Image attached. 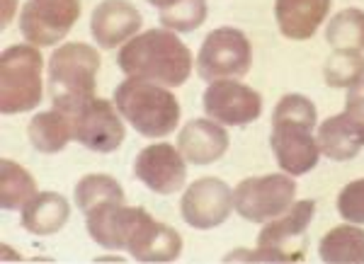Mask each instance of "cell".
Masks as SVG:
<instances>
[{
  "label": "cell",
  "instance_id": "1",
  "mask_svg": "<svg viewBox=\"0 0 364 264\" xmlns=\"http://www.w3.org/2000/svg\"><path fill=\"white\" fill-rule=\"evenodd\" d=\"M117 63L129 78L180 87L192 73V51L170 29H149L122 46Z\"/></svg>",
  "mask_w": 364,
  "mask_h": 264
},
{
  "label": "cell",
  "instance_id": "2",
  "mask_svg": "<svg viewBox=\"0 0 364 264\" xmlns=\"http://www.w3.org/2000/svg\"><path fill=\"white\" fill-rule=\"evenodd\" d=\"M100 54L90 44H63L49 58V95L54 109L73 116L95 97Z\"/></svg>",
  "mask_w": 364,
  "mask_h": 264
},
{
  "label": "cell",
  "instance_id": "3",
  "mask_svg": "<svg viewBox=\"0 0 364 264\" xmlns=\"http://www.w3.org/2000/svg\"><path fill=\"white\" fill-rule=\"evenodd\" d=\"M114 104L122 119H127L146 138H163L180 124L178 97L168 87L149 80H124L114 90Z\"/></svg>",
  "mask_w": 364,
  "mask_h": 264
},
{
  "label": "cell",
  "instance_id": "4",
  "mask_svg": "<svg viewBox=\"0 0 364 264\" xmlns=\"http://www.w3.org/2000/svg\"><path fill=\"white\" fill-rule=\"evenodd\" d=\"M316 214V202L304 199L294 202L277 219L267 221L257 236L255 252H233L226 262L250 260V262H299L309 248V226Z\"/></svg>",
  "mask_w": 364,
  "mask_h": 264
},
{
  "label": "cell",
  "instance_id": "5",
  "mask_svg": "<svg viewBox=\"0 0 364 264\" xmlns=\"http://www.w3.org/2000/svg\"><path fill=\"white\" fill-rule=\"evenodd\" d=\"M44 58L34 44L8 46L0 56V111L22 114L42 102Z\"/></svg>",
  "mask_w": 364,
  "mask_h": 264
},
{
  "label": "cell",
  "instance_id": "6",
  "mask_svg": "<svg viewBox=\"0 0 364 264\" xmlns=\"http://www.w3.org/2000/svg\"><path fill=\"white\" fill-rule=\"evenodd\" d=\"M252 66V46L240 29L219 27L209 32L197 56V73L202 80L243 78Z\"/></svg>",
  "mask_w": 364,
  "mask_h": 264
},
{
  "label": "cell",
  "instance_id": "7",
  "mask_svg": "<svg viewBox=\"0 0 364 264\" xmlns=\"http://www.w3.org/2000/svg\"><path fill=\"white\" fill-rule=\"evenodd\" d=\"M296 182L291 175H265V177L243 180L233 189V207L238 216L250 223H267L284 214L294 204Z\"/></svg>",
  "mask_w": 364,
  "mask_h": 264
},
{
  "label": "cell",
  "instance_id": "8",
  "mask_svg": "<svg viewBox=\"0 0 364 264\" xmlns=\"http://www.w3.org/2000/svg\"><path fill=\"white\" fill-rule=\"evenodd\" d=\"M80 0H27L20 15V32L34 46H54L80 17Z\"/></svg>",
  "mask_w": 364,
  "mask_h": 264
},
{
  "label": "cell",
  "instance_id": "9",
  "mask_svg": "<svg viewBox=\"0 0 364 264\" xmlns=\"http://www.w3.org/2000/svg\"><path fill=\"white\" fill-rule=\"evenodd\" d=\"M316 124L299 119H279L272 116V133H269V145L277 158L282 172L299 177V175L311 172L318 165L321 148L318 141L311 136Z\"/></svg>",
  "mask_w": 364,
  "mask_h": 264
},
{
  "label": "cell",
  "instance_id": "10",
  "mask_svg": "<svg viewBox=\"0 0 364 264\" xmlns=\"http://www.w3.org/2000/svg\"><path fill=\"white\" fill-rule=\"evenodd\" d=\"M124 250L136 262H175L182 252V238L173 226L156 221L146 209L134 207Z\"/></svg>",
  "mask_w": 364,
  "mask_h": 264
},
{
  "label": "cell",
  "instance_id": "11",
  "mask_svg": "<svg viewBox=\"0 0 364 264\" xmlns=\"http://www.w3.org/2000/svg\"><path fill=\"white\" fill-rule=\"evenodd\" d=\"M202 107L209 119L226 126H245L260 119L262 97L238 80H214L202 95Z\"/></svg>",
  "mask_w": 364,
  "mask_h": 264
},
{
  "label": "cell",
  "instance_id": "12",
  "mask_svg": "<svg viewBox=\"0 0 364 264\" xmlns=\"http://www.w3.org/2000/svg\"><path fill=\"white\" fill-rule=\"evenodd\" d=\"M75 141L95 153H112L124 143V124L122 114L109 99L92 97L73 114Z\"/></svg>",
  "mask_w": 364,
  "mask_h": 264
},
{
  "label": "cell",
  "instance_id": "13",
  "mask_svg": "<svg viewBox=\"0 0 364 264\" xmlns=\"http://www.w3.org/2000/svg\"><path fill=\"white\" fill-rule=\"evenodd\" d=\"M233 209V189L219 177H202L187 187L180 202L182 219L197 231L221 226Z\"/></svg>",
  "mask_w": 364,
  "mask_h": 264
},
{
  "label": "cell",
  "instance_id": "14",
  "mask_svg": "<svg viewBox=\"0 0 364 264\" xmlns=\"http://www.w3.org/2000/svg\"><path fill=\"white\" fill-rule=\"evenodd\" d=\"M134 175L156 194H175L185 187L187 165L175 145L154 143L136 155Z\"/></svg>",
  "mask_w": 364,
  "mask_h": 264
},
{
  "label": "cell",
  "instance_id": "15",
  "mask_svg": "<svg viewBox=\"0 0 364 264\" xmlns=\"http://www.w3.org/2000/svg\"><path fill=\"white\" fill-rule=\"evenodd\" d=\"M144 17L129 0H102L90 15V34L100 49H114L136 37Z\"/></svg>",
  "mask_w": 364,
  "mask_h": 264
},
{
  "label": "cell",
  "instance_id": "16",
  "mask_svg": "<svg viewBox=\"0 0 364 264\" xmlns=\"http://www.w3.org/2000/svg\"><path fill=\"white\" fill-rule=\"evenodd\" d=\"M178 150L192 165H209L228 150V133L214 119H192L180 131Z\"/></svg>",
  "mask_w": 364,
  "mask_h": 264
},
{
  "label": "cell",
  "instance_id": "17",
  "mask_svg": "<svg viewBox=\"0 0 364 264\" xmlns=\"http://www.w3.org/2000/svg\"><path fill=\"white\" fill-rule=\"evenodd\" d=\"M331 3L333 0H277L274 20H277L279 32L287 39L306 42L326 22V15L331 13Z\"/></svg>",
  "mask_w": 364,
  "mask_h": 264
},
{
  "label": "cell",
  "instance_id": "18",
  "mask_svg": "<svg viewBox=\"0 0 364 264\" xmlns=\"http://www.w3.org/2000/svg\"><path fill=\"white\" fill-rule=\"evenodd\" d=\"M70 216L68 199L58 192H39L22 209V228L32 236H54L66 226Z\"/></svg>",
  "mask_w": 364,
  "mask_h": 264
},
{
  "label": "cell",
  "instance_id": "19",
  "mask_svg": "<svg viewBox=\"0 0 364 264\" xmlns=\"http://www.w3.org/2000/svg\"><path fill=\"white\" fill-rule=\"evenodd\" d=\"M29 143L39 150V153H58L63 150L70 141H75V126L73 116L63 114L58 109L39 111L27 126Z\"/></svg>",
  "mask_w": 364,
  "mask_h": 264
},
{
  "label": "cell",
  "instance_id": "20",
  "mask_svg": "<svg viewBox=\"0 0 364 264\" xmlns=\"http://www.w3.org/2000/svg\"><path fill=\"white\" fill-rule=\"evenodd\" d=\"M316 141H318L321 153L336 163H345V160L357 158V153H360L364 145L362 136L357 133V128L350 124L345 111L323 121L318 126V133H316Z\"/></svg>",
  "mask_w": 364,
  "mask_h": 264
},
{
  "label": "cell",
  "instance_id": "21",
  "mask_svg": "<svg viewBox=\"0 0 364 264\" xmlns=\"http://www.w3.org/2000/svg\"><path fill=\"white\" fill-rule=\"evenodd\" d=\"M321 262L328 264H364V231L352 226H338L321 238Z\"/></svg>",
  "mask_w": 364,
  "mask_h": 264
},
{
  "label": "cell",
  "instance_id": "22",
  "mask_svg": "<svg viewBox=\"0 0 364 264\" xmlns=\"http://www.w3.org/2000/svg\"><path fill=\"white\" fill-rule=\"evenodd\" d=\"M37 194V182L25 167L13 160H0V207L5 211L25 209Z\"/></svg>",
  "mask_w": 364,
  "mask_h": 264
},
{
  "label": "cell",
  "instance_id": "23",
  "mask_svg": "<svg viewBox=\"0 0 364 264\" xmlns=\"http://www.w3.org/2000/svg\"><path fill=\"white\" fill-rule=\"evenodd\" d=\"M326 42L333 49L364 51V10L345 8L328 22Z\"/></svg>",
  "mask_w": 364,
  "mask_h": 264
},
{
  "label": "cell",
  "instance_id": "24",
  "mask_svg": "<svg viewBox=\"0 0 364 264\" xmlns=\"http://www.w3.org/2000/svg\"><path fill=\"white\" fill-rule=\"evenodd\" d=\"M73 197H75V207L83 211V214H87L90 209H95L105 202H124V189L109 175H85L75 185Z\"/></svg>",
  "mask_w": 364,
  "mask_h": 264
},
{
  "label": "cell",
  "instance_id": "25",
  "mask_svg": "<svg viewBox=\"0 0 364 264\" xmlns=\"http://www.w3.org/2000/svg\"><path fill=\"white\" fill-rule=\"evenodd\" d=\"M323 78L331 87H352L364 78V56L362 51L336 49L326 58Z\"/></svg>",
  "mask_w": 364,
  "mask_h": 264
},
{
  "label": "cell",
  "instance_id": "26",
  "mask_svg": "<svg viewBox=\"0 0 364 264\" xmlns=\"http://www.w3.org/2000/svg\"><path fill=\"white\" fill-rule=\"evenodd\" d=\"M207 0H178L175 5L161 10V22L170 32H195L207 20Z\"/></svg>",
  "mask_w": 364,
  "mask_h": 264
},
{
  "label": "cell",
  "instance_id": "27",
  "mask_svg": "<svg viewBox=\"0 0 364 264\" xmlns=\"http://www.w3.org/2000/svg\"><path fill=\"white\" fill-rule=\"evenodd\" d=\"M338 214L355 226H364V177L350 182L340 189Z\"/></svg>",
  "mask_w": 364,
  "mask_h": 264
},
{
  "label": "cell",
  "instance_id": "28",
  "mask_svg": "<svg viewBox=\"0 0 364 264\" xmlns=\"http://www.w3.org/2000/svg\"><path fill=\"white\" fill-rule=\"evenodd\" d=\"M345 116H348L350 124L357 128V133L364 141V78L350 87L348 102H345Z\"/></svg>",
  "mask_w": 364,
  "mask_h": 264
},
{
  "label": "cell",
  "instance_id": "29",
  "mask_svg": "<svg viewBox=\"0 0 364 264\" xmlns=\"http://www.w3.org/2000/svg\"><path fill=\"white\" fill-rule=\"evenodd\" d=\"M151 5H156V8H161V10H166V8H170V5H175L178 0H149Z\"/></svg>",
  "mask_w": 364,
  "mask_h": 264
}]
</instances>
